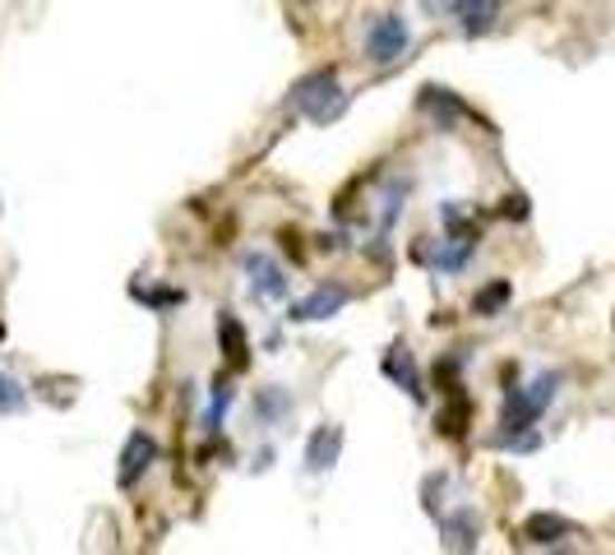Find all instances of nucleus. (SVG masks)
I'll return each mask as SVG.
<instances>
[{
  "label": "nucleus",
  "mask_w": 615,
  "mask_h": 555,
  "mask_svg": "<svg viewBox=\"0 0 615 555\" xmlns=\"http://www.w3.org/2000/svg\"><path fill=\"white\" fill-rule=\"evenodd\" d=\"M574 533V523L560 518V514H528V523H523V537L537 542V546H550V542H560Z\"/></svg>",
  "instance_id": "nucleus-5"
},
{
  "label": "nucleus",
  "mask_w": 615,
  "mask_h": 555,
  "mask_svg": "<svg viewBox=\"0 0 615 555\" xmlns=\"http://www.w3.org/2000/svg\"><path fill=\"white\" fill-rule=\"evenodd\" d=\"M343 305H348V288H320L311 301L296 305L292 320H324V315H333V311H343Z\"/></svg>",
  "instance_id": "nucleus-7"
},
{
  "label": "nucleus",
  "mask_w": 615,
  "mask_h": 555,
  "mask_svg": "<svg viewBox=\"0 0 615 555\" xmlns=\"http://www.w3.org/2000/svg\"><path fill=\"white\" fill-rule=\"evenodd\" d=\"M338 93V79H333V70H315V75H305L296 88H292V107L296 111H305L311 120H329L333 111H329V98Z\"/></svg>",
  "instance_id": "nucleus-1"
},
{
  "label": "nucleus",
  "mask_w": 615,
  "mask_h": 555,
  "mask_svg": "<svg viewBox=\"0 0 615 555\" xmlns=\"http://www.w3.org/2000/svg\"><path fill=\"white\" fill-rule=\"evenodd\" d=\"M490 10H496V0H472V6H468V28H486Z\"/></svg>",
  "instance_id": "nucleus-13"
},
{
  "label": "nucleus",
  "mask_w": 615,
  "mask_h": 555,
  "mask_svg": "<svg viewBox=\"0 0 615 555\" xmlns=\"http://www.w3.org/2000/svg\"><path fill=\"white\" fill-rule=\"evenodd\" d=\"M338 449H343V430H338V426H320L315 436H311V449H305V463H311L315 473H324V468H333Z\"/></svg>",
  "instance_id": "nucleus-6"
},
{
  "label": "nucleus",
  "mask_w": 615,
  "mask_h": 555,
  "mask_svg": "<svg viewBox=\"0 0 615 555\" xmlns=\"http://www.w3.org/2000/svg\"><path fill=\"white\" fill-rule=\"evenodd\" d=\"M550 393H556V376H541L533 384V393H514L505 403V430H528L541 417V408L550 403Z\"/></svg>",
  "instance_id": "nucleus-2"
},
{
  "label": "nucleus",
  "mask_w": 615,
  "mask_h": 555,
  "mask_svg": "<svg viewBox=\"0 0 615 555\" xmlns=\"http://www.w3.org/2000/svg\"><path fill=\"white\" fill-rule=\"evenodd\" d=\"M468 417H472L468 398H463V393H453V398H449V408L440 412V430H445V436H463V430H468Z\"/></svg>",
  "instance_id": "nucleus-9"
},
{
  "label": "nucleus",
  "mask_w": 615,
  "mask_h": 555,
  "mask_svg": "<svg viewBox=\"0 0 615 555\" xmlns=\"http://www.w3.org/2000/svg\"><path fill=\"white\" fill-rule=\"evenodd\" d=\"M509 301V283H496V288H486V292H477V301H472V311L477 315H490V311H500V305Z\"/></svg>",
  "instance_id": "nucleus-10"
},
{
  "label": "nucleus",
  "mask_w": 615,
  "mask_h": 555,
  "mask_svg": "<svg viewBox=\"0 0 615 555\" xmlns=\"http://www.w3.org/2000/svg\"><path fill=\"white\" fill-rule=\"evenodd\" d=\"M218 333H223L227 366H232V370H241V366H245V352H251V343H245V329H241L232 315H223V320H218Z\"/></svg>",
  "instance_id": "nucleus-8"
},
{
  "label": "nucleus",
  "mask_w": 615,
  "mask_h": 555,
  "mask_svg": "<svg viewBox=\"0 0 615 555\" xmlns=\"http://www.w3.org/2000/svg\"><path fill=\"white\" fill-rule=\"evenodd\" d=\"M365 51H371V60H380V66H389V60H398L408 51V23L403 19H375L371 23V33H365Z\"/></svg>",
  "instance_id": "nucleus-3"
},
{
  "label": "nucleus",
  "mask_w": 615,
  "mask_h": 555,
  "mask_svg": "<svg viewBox=\"0 0 615 555\" xmlns=\"http://www.w3.org/2000/svg\"><path fill=\"white\" fill-rule=\"evenodd\" d=\"M153 458H158V445H153V436L135 430V436L126 440V454H120V486H135L139 473H148Z\"/></svg>",
  "instance_id": "nucleus-4"
},
{
  "label": "nucleus",
  "mask_w": 615,
  "mask_h": 555,
  "mask_svg": "<svg viewBox=\"0 0 615 555\" xmlns=\"http://www.w3.org/2000/svg\"><path fill=\"white\" fill-rule=\"evenodd\" d=\"M251 269H260V292H269V296L283 292V278H279V269H273L269 260H251Z\"/></svg>",
  "instance_id": "nucleus-11"
},
{
  "label": "nucleus",
  "mask_w": 615,
  "mask_h": 555,
  "mask_svg": "<svg viewBox=\"0 0 615 555\" xmlns=\"http://www.w3.org/2000/svg\"><path fill=\"white\" fill-rule=\"evenodd\" d=\"M23 403V389L14 384V380H6V376H0V412H14Z\"/></svg>",
  "instance_id": "nucleus-12"
}]
</instances>
